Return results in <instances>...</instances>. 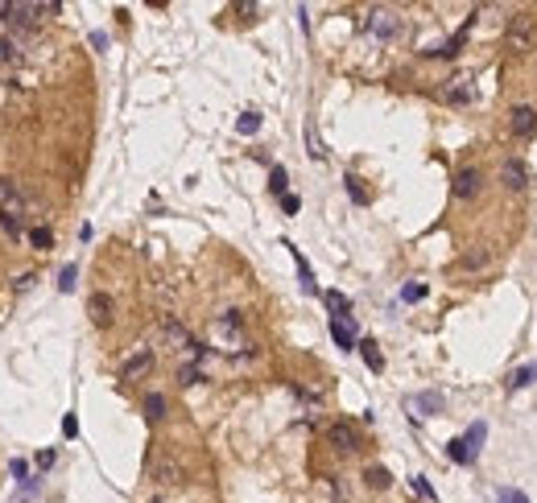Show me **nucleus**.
Instances as JSON below:
<instances>
[{
    "label": "nucleus",
    "mask_w": 537,
    "mask_h": 503,
    "mask_svg": "<svg viewBox=\"0 0 537 503\" xmlns=\"http://www.w3.org/2000/svg\"><path fill=\"white\" fill-rule=\"evenodd\" d=\"M331 339L343 351H356V326H352V318H331Z\"/></svg>",
    "instance_id": "14"
},
{
    "label": "nucleus",
    "mask_w": 537,
    "mask_h": 503,
    "mask_svg": "<svg viewBox=\"0 0 537 503\" xmlns=\"http://www.w3.org/2000/svg\"><path fill=\"white\" fill-rule=\"evenodd\" d=\"M79 434V421H74V413H66L62 417V438H74Z\"/></svg>",
    "instance_id": "39"
},
{
    "label": "nucleus",
    "mask_w": 537,
    "mask_h": 503,
    "mask_svg": "<svg viewBox=\"0 0 537 503\" xmlns=\"http://www.w3.org/2000/svg\"><path fill=\"white\" fill-rule=\"evenodd\" d=\"M356 351L364 355V363H368L372 372H385V355H381V347H376L372 339H360V343H356Z\"/></svg>",
    "instance_id": "16"
},
{
    "label": "nucleus",
    "mask_w": 537,
    "mask_h": 503,
    "mask_svg": "<svg viewBox=\"0 0 537 503\" xmlns=\"http://www.w3.org/2000/svg\"><path fill=\"white\" fill-rule=\"evenodd\" d=\"M343 182H347V194H352V198H356V202H360V206H364V202H368V190H364V186H360V178H356V173H347V178H343Z\"/></svg>",
    "instance_id": "32"
},
{
    "label": "nucleus",
    "mask_w": 537,
    "mask_h": 503,
    "mask_svg": "<svg viewBox=\"0 0 537 503\" xmlns=\"http://www.w3.org/2000/svg\"><path fill=\"white\" fill-rule=\"evenodd\" d=\"M141 409H145V417H149V421H161V417H165V396H161V392H149Z\"/></svg>",
    "instance_id": "24"
},
{
    "label": "nucleus",
    "mask_w": 537,
    "mask_h": 503,
    "mask_svg": "<svg viewBox=\"0 0 537 503\" xmlns=\"http://www.w3.org/2000/svg\"><path fill=\"white\" fill-rule=\"evenodd\" d=\"M149 372H153V351H149V347L132 351V355L120 363V380H141V376H149Z\"/></svg>",
    "instance_id": "12"
},
{
    "label": "nucleus",
    "mask_w": 537,
    "mask_h": 503,
    "mask_svg": "<svg viewBox=\"0 0 537 503\" xmlns=\"http://www.w3.org/2000/svg\"><path fill=\"white\" fill-rule=\"evenodd\" d=\"M203 380H207V376H203V367H199V363H182V367H178V384H186V388H190V384H203Z\"/></svg>",
    "instance_id": "28"
},
{
    "label": "nucleus",
    "mask_w": 537,
    "mask_h": 503,
    "mask_svg": "<svg viewBox=\"0 0 537 503\" xmlns=\"http://www.w3.org/2000/svg\"><path fill=\"white\" fill-rule=\"evenodd\" d=\"M182 475H186V471H182V462H178L174 454H157V458H153V483H157V487H178Z\"/></svg>",
    "instance_id": "9"
},
{
    "label": "nucleus",
    "mask_w": 537,
    "mask_h": 503,
    "mask_svg": "<svg viewBox=\"0 0 537 503\" xmlns=\"http://www.w3.org/2000/svg\"><path fill=\"white\" fill-rule=\"evenodd\" d=\"M414 491H418V495H422V500H438V495H434V487H430V483H426V479H422V475H418V479H414Z\"/></svg>",
    "instance_id": "37"
},
{
    "label": "nucleus",
    "mask_w": 537,
    "mask_h": 503,
    "mask_svg": "<svg viewBox=\"0 0 537 503\" xmlns=\"http://www.w3.org/2000/svg\"><path fill=\"white\" fill-rule=\"evenodd\" d=\"M484 438H488V425H484V421H476V425L467 429V438H463V442H467V450H472V454H480Z\"/></svg>",
    "instance_id": "29"
},
{
    "label": "nucleus",
    "mask_w": 537,
    "mask_h": 503,
    "mask_svg": "<svg viewBox=\"0 0 537 503\" xmlns=\"http://www.w3.org/2000/svg\"><path fill=\"white\" fill-rule=\"evenodd\" d=\"M285 186H290V173H285L281 165H273V173H269V190H273L277 198H285V194H290Z\"/></svg>",
    "instance_id": "27"
},
{
    "label": "nucleus",
    "mask_w": 537,
    "mask_h": 503,
    "mask_svg": "<svg viewBox=\"0 0 537 503\" xmlns=\"http://www.w3.org/2000/svg\"><path fill=\"white\" fill-rule=\"evenodd\" d=\"M256 128H261V111H244V116L236 120V132H240V136H252Z\"/></svg>",
    "instance_id": "30"
},
{
    "label": "nucleus",
    "mask_w": 537,
    "mask_h": 503,
    "mask_svg": "<svg viewBox=\"0 0 537 503\" xmlns=\"http://www.w3.org/2000/svg\"><path fill=\"white\" fill-rule=\"evenodd\" d=\"M509 128H513L517 140H529L537 132V107L534 103H517V107L509 111Z\"/></svg>",
    "instance_id": "10"
},
{
    "label": "nucleus",
    "mask_w": 537,
    "mask_h": 503,
    "mask_svg": "<svg viewBox=\"0 0 537 503\" xmlns=\"http://www.w3.org/2000/svg\"><path fill=\"white\" fill-rule=\"evenodd\" d=\"M54 458H58L54 450H41V454H37V467H41V471H50V467H54Z\"/></svg>",
    "instance_id": "41"
},
{
    "label": "nucleus",
    "mask_w": 537,
    "mask_h": 503,
    "mask_svg": "<svg viewBox=\"0 0 537 503\" xmlns=\"http://www.w3.org/2000/svg\"><path fill=\"white\" fill-rule=\"evenodd\" d=\"M463 37H467V29H459V33H455V37H447L443 45L426 50V58H455V54H459V45H463Z\"/></svg>",
    "instance_id": "17"
},
{
    "label": "nucleus",
    "mask_w": 537,
    "mask_h": 503,
    "mask_svg": "<svg viewBox=\"0 0 537 503\" xmlns=\"http://www.w3.org/2000/svg\"><path fill=\"white\" fill-rule=\"evenodd\" d=\"M0 12H4L8 25H17V29H33L45 12H58V4H4Z\"/></svg>",
    "instance_id": "3"
},
{
    "label": "nucleus",
    "mask_w": 537,
    "mask_h": 503,
    "mask_svg": "<svg viewBox=\"0 0 537 503\" xmlns=\"http://www.w3.org/2000/svg\"><path fill=\"white\" fill-rule=\"evenodd\" d=\"M87 314H91V322L103 330V326H112V318H116V301H112V293H91L87 297Z\"/></svg>",
    "instance_id": "11"
},
{
    "label": "nucleus",
    "mask_w": 537,
    "mask_h": 503,
    "mask_svg": "<svg viewBox=\"0 0 537 503\" xmlns=\"http://www.w3.org/2000/svg\"><path fill=\"white\" fill-rule=\"evenodd\" d=\"M25 239H29V248H37V252H50V248H54V231H50V227H29Z\"/></svg>",
    "instance_id": "19"
},
{
    "label": "nucleus",
    "mask_w": 537,
    "mask_h": 503,
    "mask_svg": "<svg viewBox=\"0 0 537 503\" xmlns=\"http://www.w3.org/2000/svg\"><path fill=\"white\" fill-rule=\"evenodd\" d=\"M33 281H37L33 272H21V277H17V293H29V289H33Z\"/></svg>",
    "instance_id": "40"
},
{
    "label": "nucleus",
    "mask_w": 537,
    "mask_h": 503,
    "mask_svg": "<svg viewBox=\"0 0 537 503\" xmlns=\"http://www.w3.org/2000/svg\"><path fill=\"white\" fill-rule=\"evenodd\" d=\"M323 301H327V310H331V318H347V310H352V301L339 293V289H327L323 293Z\"/></svg>",
    "instance_id": "20"
},
{
    "label": "nucleus",
    "mask_w": 537,
    "mask_h": 503,
    "mask_svg": "<svg viewBox=\"0 0 537 503\" xmlns=\"http://www.w3.org/2000/svg\"><path fill=\"white\" fill-rule=\"evenodd\" d=\"M0 223H4L8 235H21V231H25V227H21V215H0Z\"/></svg>",
    "instance_id": "35"
},
{
    "label": "nucleus",
    "mask_w": 537,
    "mask_h": 503,
    "mask_svg": "<svg viewBox=\"0 0 537 503\" xmlns=\"http://www.w3.org/2000/svg\"><path fill=\"white\" fill-rule=\"evenodd\" d=\"M447 454H451V462H459V467H472V462H476V454L467 450V442H463V438H455V442L447 446Z\"/></svg>",
    "instance_id": "25"
},
{
    "label": "nucleus",
    "mask_w": 537,
    "mask_h": 503,
    "mask_svg": "<svg viewBox=\"0 0 537 503\" xmlns=\"http://www.w3.org/2000/svg\"><path fill=\"white\" fill-rule=\"evenodd\" d=\"M298 206H302L298 194H285V198H281V211H285V215H298Z\"/></svg>",
    "instance_id": "38"
},
{
    "label": "nucleus",
    "mask_w": 537,
    "mask_h": 503,
    "mask_svg": "<svg viewBox=\"0 0 537 503\" xmlns=\"http://www.w3.org/2000/svg\"><path fill=\"white\" fill-rule=\"evenodd\" d=\"M422 297H426V285H418V281L401 289V301H422Z\"/></svg>",
    "instance_id": "34"
},
{
    "label": "nucleus",
    "mask_w": 537,
    "mask_h": 503,
    "mask_svg": "<svg viewBox=\"0 0 537 503\" xmlns=\"http://www.w3.org/2000/svg\"><path fill=\"white\" fill-rule=\"evenodd\" d=\"M157 330H161L165 347H170V351H178V355H190V363H199V359L207 355V347H203V343H199V339H194L182 322H178V318H161V326H157Z\"/></svg>",
    "instance_id": "2"
},
{
    "label": "nucleus",
    "mask_w": 537,
    "mask_h": 503,
    "mask_svg": "<svg viewBox=\"0 0 537 503\" xmlns=\"http://www.w3.org/2000/svg\"><path fill=\"white\" fill-rule=\"evenodd\" d=\"M488 260H492V252H488V248H480V252H467V256L459 260V268L476 272V268H488Z\"/></svg>",
    "instance_id": "26"
},
{
    "label": "nucleus",
    "mask_w": 537,
    "mask_h": 503,
    "mask_svg": "<svg viewBox=\"0 0 537 503\" xmlns=\"http://www.w3.org/2000/svg\"><path fill=\"white\" fill-rule=\"evenodd\" d=\"M438 99H443V103H455V107H467V103L476 99V87H472L467 74H455V78H443Z\"/></svg>",
    "instance_id": "5"
},
{
    "label": "nucleus",
    "mask_w": 537,
    "mask_h": 503,
    "mask_svg": "<svg viewBox=\"0 0 537 503\" xmlns=\"http://www.w3.org/2000/svg\"><path fill=\"white\" fill-rule=\"evenodd\" d=\"M529 384H537V363H525L509 376V388H529Z\"/></svg>",
    "instance_id": "23"
},
{
    "label": "nucleus",
    "mask_w": 537,
    "mask_h": 503,
    "mask_svg": "<svg viewBox=\"0 0 537 503\" xmlns=\"http://www.w3.org/2000/svg\"><path fill=\"white\" fill-rule=\"evenodd\" d=\"M505 45L521 58H529L537 50V17L534 12H517L509 17V29H505Z\"/></svg>",
    "instance_id": "1"
},
{
    "label": "nucleus",
    "mask_w": 537,
    "mask_h": 503,
    "mask_svg": "<svg viewBox=\"0 0 537 503\" xmlns=\"http://www.w3.org/2000/svg\"><path fill=\"white\" fill-rule=\"evenodd\" d=\"M74 281H79V268H74V264H66V268H62V277H58V289H62V293H70V289H74Z\"/></svg>",
    "instance_id": "33"
},
{
    "label": "nucleus",
    "mask_w": 537,
    "mask_h": 503,
    "mask_svg": "<svg viewBox=\"0 0 537 503\" xmlns=\"http://www.w3.org/2000/svg\"><path fill=\"white\" fill-rule=\"evenodd\" d=\"M405 409H414V413H422V417H434V413H443V396H438V392H422V396H409Z\"/></svg>",
    "instance_id": "15"
},
{
    "label": "nucleus",
    "mask_w": 537,
    "mask_h": 503,
    "mask_svg": "<svg viewBox=\"0 0 537 503\" xmlns=\"http://www.w3.org/2000/svg\"><path fill=\"white\" fill-rule=\"evenodd\" d=\"M451 190H455L459 202H472V198L484 190V169H480V165H463V169L455 173V186H451Z\"/></svg>",
    "instance_id": "7"
},
{
    "label": "nucleus",
    "mask_w": 537,
    "mask_h": 503,
    "mask_svg": "<svg viewBox=\"0 0 537 503\" xmlns=\"http://www.w3.org/2000/svg\"><path fill=\"white\" fill-rule=\"evenodd\" d=\"M500 503H529V500H525L521 491H505V495H500Z\"/></svg>",
    "instance_id": "42"
},
{
    "label": "nucleus",
    "mask_w": 537,
    "mask_h": 503,
    "mask_svg": "<svg viewBox=\"0 0 537 503\" xmlns=\"http://www.w3.org/2000/svg\"><path fill=\"white\" fill-rule=\"evenodd\" d=\"M500 182H505L509 190H525V186H529V169L521 165V157H509V161L500 165Z\"/></svg>",
    "instance_id": "13"
},
{
    "label": "nucleus",
    "mask_w": 537,
    "mask_h": 503,
    "mask_svg": "<svg viewBox=\"0 0 537 503\" xmlns=\"http://www.w3.org/2000/svg\"><path fill=\"white\" fill-rule=\"evenodd\" d=\"M8 475H12L21 487H25V483H33V479H29V462H25V458H12V462H8Z\"/></svg>",
    "instance_id": "31"
},
{
    "label": "nucleus",
    "mask_w": 537,
    "mask_h": 503,
    "mask_svg": "<svg viewBox=\"0 0 537 503\" xmlns=\"http://www.w3.org/2000/svg\"><path fill=\"white\" fill-rule=\"evenodd\" d=\"M211 334H215L219 343H232V347H244V314H240V310H227L223 318H215V326H211Z\"/></svg>",
    "instance_id": "6"
},
{
    "label": "nucleus",
    "mask_w": 537,
    "mask_h": 503,
    "mask_svg": "<svg viewBox=\"0 0 537 503\" xmlns=\"http://www.w3.org/2000/svg\"><path fill=\"white\" fill-rule=\"evenodd\" d=\"M364 483H368V491H389V487H393V475H389L385 467H368V471H364Z\"/></svg>",
    "instance_id": "18"
},
{
    "label": "nucleus",
    "mask_w": 537,
    "mask_h": 503,
    "mask_svg": "<svg viewBox=\"0 0 537 503\" xmlns=\"http://www.w3.org/2000/svg\"><path fill=\"white\" fill-rule=\"evenodd\" d=\"M327 446H331L335 454H343V458H347V454H356V450H360V438H356V429H352L347 421H335V425L327 429Z\"/></svg>",
    "instance_id": "8"
},
{
    "label": "nucleus",
    "mask_w": 537,
    "mask_h": 503,
    "mask_svg": "<svg viewBox=\"0 0 537 503\" xmlns=\"http://www.w3.org/2000/svg\"><path fill=\"white\" fill-rule=\"evenodd\" d=\"M285 248H290V256H294V264H298V277H302V289H306V293H314V272H310V264L302 260V252H298L294 244H285Z\"/></svg>",
    "instance_id": "22"
},
{
    "label": "nucleus",
    "mask_w": 537,
    "mask_h": 503,
    "mask_svg": "<svg viewBox=\"0 0 537 503\" xmlns=\"http://www.w3.org/2000/svg\"><path fill=\"white\" fill-rule=\"evenodd\" d=\"M306 153H310L314 161H323V157H327V149H323V140H318V124H314V120H306Z\"/></svg>",
    "instance_id": "21"
},
{
    "label": "nucleus",
    "mask_w": 537,
    "mask_h": 503,
    "mask_svg": "<svg viewBox=\"0 0 537 503\" xmlns=\"http://www.w3.org/2000/svg\"><path fill=\"white\" fill-rule=\"evenodd\" d=\"M364 29H368L372 37H381V41H393V37H401V17H397L393 8H372V12L364 17Z\"/></svg>",
    "instance_id": "4"
},
{
    "label": "nucleus",
    "mask_w": 537,
    "mask_h": 503,
    "mask_svg": "<svg viewBox=\"0 0 537 503\" xmlns=\"http://www.w3.org/2000/svg\"><path fill=\"white\" fill-rule=\"evenodd\" d=\"M12 58H17V45H12L8 37H0V66H8Z\"/></svg>",
    "instance_id": "36"
}]
</instances>
